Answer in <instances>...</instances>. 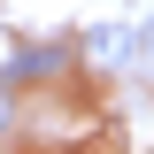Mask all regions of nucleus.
I'll return each mask as SVG.
<instances>
[{"mask_svg": "<svg viewBox=\"0 0 154 154\" xmlns=\"http://www.w3.org/2000/svg\"><path fill=\"white\" fill-rule=\"evenodd\" d=\"M62 62H69V46H31V54L8 62V77H46V69H62Z\"/></svg>", "mask_w": 154, "mask_h": 154, "instance_id": "nucleus-1", "label": "nucleus"}, {"mask_svg": "<svg viewBox=\"0 0 154 154\" xmlns=\"http://www.w3.org/2000/svg\"><path fill=\"white\" fill-rule=\"evenodd\" d=\"M85 54H93V62H116V54H131V31H116V23H108V31H93V38H85Z\"/></svg>", "mask_w": 154, "mask_h": 154, "instance_id": "nucleus-2", "label": "nucleus"}, {"mask_svg": "<svg viewBox=\"0 0 154 154\" xmlns=\"http://www.w3.org/2000/svg\"><path fill=\"white\" fill-rule=\"evenodd\" d=\"M0 131H8V77H0Z\"/></svg>", "mask_w": 154, "mask_h": 154, "instance_id": "nucleus-3", "label": "nucleus"}, {"mask_svg": "<svg viewBox=\"0 0 154 154\" xmlns=\"http://www.w3.org/2000/svg\"><path fill=\"white\" fill-rule=\"evenodd\" d=\"M146 46H154V23H146Z\"/></svg>", "mask_w": 154, "mask_h": 154, "instance_id": "nucleus-4", "label": "nucleus"}]
</instances>
